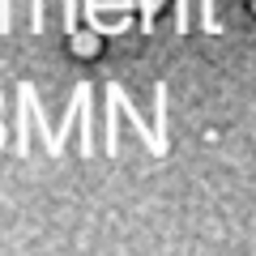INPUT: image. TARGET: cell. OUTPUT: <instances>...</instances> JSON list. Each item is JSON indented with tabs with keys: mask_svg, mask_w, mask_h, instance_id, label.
Wrapping results in <instances>:
<instances>
[{
	"mask_svg": "<svg viewBox=\"0 0 256 256\" xmlns=\"http://www.w3.org/2000/svg\"><path fill=\"white\" fill-rule=\"evenodd\" d=\"M201 26L218 34V18H214V0H201Z\"/></svg>",
	"mask_w": 256,
	"mask_h": 256,
	"instance_id": "6da1fadb",
	"label": "cell"
},
{
	"mask_svg": "<svg viewBox=\"0 0 256 256\" xmlns=\"http://www.w3.org/2000/svg\"><path fill=\"white\" fill-rule=\"evenodd\" d=\"M141 9H146V26H150V18H154V0H141Z\"/></svg>",
	"mask_w": 256,
	"mask_h": 256,
	"instance_id": "7a4b0ae2",
	"label": "cell"
}]
</instances>
